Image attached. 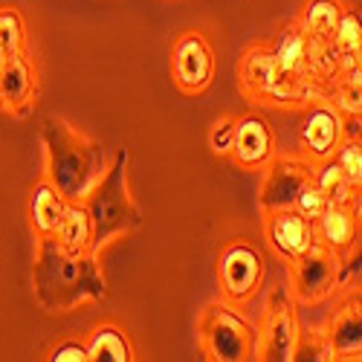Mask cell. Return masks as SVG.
I'll list each match as a JSON object with an SVG mask.
<instances>
[{
  "mask_svg": "<svg viewBox=\"0 0 362 362\" xmlns=\"http://www.w3.org/2000/svg\"><path fill=\"white\" fill-rule=\"evenodd\" d=\"M330 47L339 55L342 67H356L359 64V52H362V21H359V9L345 6L334 35H330Z\"/></svg>",
  "mask_w": 362,
  "mask_h": 362,
  "instance_id": "cell-22",
  "label": "cell"
},
{
  "mask_svg": "<svg viewBox=\"0 0 362 362\" xmlns=\"http://www.w3.org/2000/svg\"><path fill=\"white\" fill-rule=\"evenodd\" d=\"M276 154V131L264 113H244L235 122V139L229 160L238 168H264Z\"/></svg>",
  "mask_w": 362,
  "mask_h": 362,
  "instance_id": "cell-14",
  "label": "cell"
},
{
  "mask_svg": "<svg viewBox=\"0 0 362 362\" xmlns=\"http://www.w3.org/2000/svg\"><path fill=\"white\" fill-rule=\"evenodd\" d=\"M26 49V23L15 6L0 9V62Z\"/></svg>",
  "mask_w": 362,
  "mask_h": 362,
  "instance_id": "cell-23",
  "label": "cell"
},
{
  "mask_svg": "<svg viewBox=\"0 0 362 362\" xmlns=\"http://www.w3.org/2000/svg\"><path fill=\"white\" fill-rule=\"evenodd\" d=\"M293 359H305V362H330V359H337L334 351H330L325 334H322V327L319 330H305L301 327V334H298V342H296V351H293Z\"/></svg>",
  "mask_w": 362,
  "mask_h": 362,
  "instance_id": "cell-25",
  "label": "cell"
},
{
  "mask_svg": "<svg viewBox=\"0 0 362 362\" xmlns=\"http://www.w3.org/2000/svg\"><path fill=\"white\" fill-rule=\"evenodd\" d=\"M342 136H345V116L330 102H313L305 107V119L298 125L301 157L319 163L334 154Z\"/></svg>",
  "mask_w": 362,
  "mask_h": 362,
  "instance_id": "cell-12",
  "label": "cell"
},
{
  "mask_svg": "<svg viewBox=\"0 0 362 362\" xmlns=\"http://www.w3.org/2000/svg\"><path fill=\"white\" fill-rule=\"evenodd\" d=\"M238 84L250 102L273 107H308L313 102H327V87L316 78L293 76L279 67L267 41L250 44L238 62Z\"/></svg>",
  "mask_w": 362,
  "mask_h": 362,
  "instance_id": "cell-3",
  "label": "cell"
},
{
  "mask_svg": "<svg viewBox=\"0 0 362 362\" xmlns=\"http://www.w3.org/2000/svg\"><path fill=\"white\" fill-rule=\"evenodd\" d=\"M345 298L330 313L322 334L337 359H359L362 356V310H359V287H342Z\"/></svg>",
  "mask_w": 362,
  "mask_h": 362,
  "instance_id": "cell-15",
  "label": "cell"
},
{
  "mask_svg": "<svg viewBox=\"0 0 362 362\" xmlns=\"http://www.w3.org/2000/svg\"><path fill=\"white\" fill-rule=\"evenodd\" d=\"M49 362H90V354H87V342H78V339H67V342H58L49 356Z\"/></svg>",
  "mask_w": 362,
  "mask_h": 362,
  "instance_id": "cell-28",
  "label": "cell"
},
{
  "mask_svg": "<svg viewBox=\"0 0 362 362\" xmlns=\"http://www.w3.org/2000/svg\"><path fill=\"white\" fill-rule=\"evenodd\" d=\"M67 206H70V200L58 192L49 180H41L33 189V197H29V226H33L35 238L55 235L64 221Z\"/></svg>",
  "mask_w": 362,
  "mask_h": 362,
  "instance_id": "cell-17",
  "label": "cell"
},
{
  "mask_svg": "<svg viewBox=\"0 0 362 362\" xmlns=\"http://www.w3.org/2000/svg\"><path fill=\"white\" fill-rule=\"evenodd\" d=\"M55 240L70 252H96L93 250V223L81 200H70L64 221L55 232Z\"/></svg>",
  "mask_w": 362,
  "mask_h": 362,
  "instance_id": "cell-19",
  "label": "cell"
},
{
  "mask_svg": "<svg viewBox=\"0 0 362 362\" xmlns=\"http://www.w3.org/2000/svg\"><path fill=\"white\" fill-rule=\"evenodd\" d=\"M200 354L212 362L258 359V327L229 301L206 305L197 319Z\"/></svg>",
  "mask_w": 362,
  "mask_h": 362,
  "instance_id": "cell-5",
  "label": "cell"
},
{
  "mask_svg": "<svg viewBox=\"0 0 362 362\" xmlns=\"http://www.w3.org/2000/svg\"><path fill=\"white\" fill-rule=\"evenodd\" d=\"M325 206H327V197L316 189L313 180H310V183H308L305 189H301V194H298V197H296V203H293L296 212H298V215H305L308 221H316V218L325 212Z\"/></svg>",
  "mask_w": 362,
  "mask_h": 362,
  "instance_id": "cell-27",
  "label": "cell"
},
{
  "mask_svg": "<svg viewBox=\"0 0 362 362\" xmlns=\"http://www.w3.org/2000/svg\"><path fill=\"white\" fill-rule=\"evenodd\" d=\"M41 142L47 154V180L67 200H84L110 165L105 145L78 134L62 116H49L44 122Z\"/></svg>",
  "mask_w": 362,
  "mask_h": 362,
  "instance_id": "cell-2",
  "label": "cell"
},
{
  "mask_svg": "<svg viewBox=\"0 0 362 362\" xmlns=\"http://www.w3.org/2000/svg\"><path fill=\"white\" fill-rule=\"evenodd\" d=\"M235 122H238V116H221L218 122L212 125V131H209V145H212V151L218 157L229 160L232 139H235Z\"/></svg>",
  "mask_w": 362,
  "mask_h": 362,
  "instance_id": "cell-26",
  "label": "cell"
},
{
  "mask_svg": "<svg viewBox=\"0 0 362 362\" xmlns=\"http://www.w3.org/2000/svg\"><path fill=\"white\" fill-rule=\"evenodd\" d=\"M171 78L180 93L197 96L215 78V52L200 29L183 33L171 47Z\"/></svg>",
  "mask_w": 362,
  "mask_h": 362,
  "instance_id": "cell-9",
  "label": "cell"
},
{
  "mask_svg": "<svg viewBox=\"0 0 362 362\" xmlns=\"http://www.w3.org/2000/svg\"><path fill=\"white\" fill-rule=\"evenodd\" d=\"M128 148H119L99 183L84 194V209L93 223V250L99 252L119 235H131L142 226V209L128 189Z\"/></svg>",
  "mask_w": 362,
  "mask_h": 362,
  "instance_id": "cell-4",
  "label": "cell"
},
{
  "mask_svg": "<svg viewBox=\"0 0 362 362\" xmlns=\"http://www.w3.org/2000/svg\"><path fill=\"white\" fill-rule=\"evenodd\" d=\"M290 296L296 305H319L327 296L339 290V255L313 244L308 252H301L290 264Z\"/></svg>",
  "mask_w": 362,
  "mask_h": 362,
  "instance_id": "cell-8",
  "label": "cell"
},
{
  "mask_svg": "<svg viewBox=\"0 0 362 362\" xmlns=\"http://www.w3.org/2000/svg\"><path fill=\"white\" fill-rule=\"evenodd\" d=\"M298 334H301V322L296 310V298L290 296L287 284H279L267 298L264 327L258 330V359L293 362Z\"/></svg>",
  "mask_w": 362,
  "mask_h": 362,
  "instance_id": "cell-7",
  "label": "cell"
},
{
  "mask_svg": "<svg viewBox=\"0 0 362 362\" xmlns=\"http://www.w3.org/2000/svg\"><path fill=\"white\" fill-rule=\"evenodd\" d=\"M38 102V67L29 49L0 62V110L26 119Z\"/></svg>",
  "mask_w": 362,
  "mask_h": 362,
  "instance_id": "cell-11",
  "label": "cell"
},
{
  "mask_svg": "<svg viewBox=\"0 0 362 362\" xmlns=\"http://www.w3.org/2000/svg\"><path fill=\"white\" fill-rule=\"evenodd\" d=\"M33 293L49 313H67L81 301H102L110 296L99 252H70L55 235L38 238L33 264Z\"/></svg>",
  "mask_w": 362,
  "mask_h": 362,
  "instance_id": "cell-1",
  "label": "cell"
},
{
  "mask_svg": "<svg viewBox=\"0 0 362 362\" xmlns=\"http://www.w3.org/2000/svg\"><path fill=\"white\" fill-rule=\"evenodd\" d=\"M87 354H90V362H131L134 345L119 325L102 322L93 327V334L87 339Z\"/></svg>",
  "mask_w": 362,
  "mask_h": 362,
  "instance_id": "cell-18",
  "label": "cell"
},
{
  "mask_svg": "<svg viewBox=\"0 0 362 362\" xmlns=\"http://www.w3.org/2000/svg\"><path fill=\"white\" fill-rule=\"evenodd\" d=\"M316 244L334 255H345L359 244V203H327L313 221Z\"/></svg>",
  "mask_w": 362,
  "mask_h": 362,
  "instance_id": "cell-16",
  "label": "cell"
},
{
  "mask_svg": "<svg viewBox=\"0 0 362 362\" xmlns=\"http://www.w3.org/2000/svg\"><path fill=\"white\" fill-rule=\"evenodd\" d=\"M313 183L327 197V203H359V189L342 174L334 157L313 163Z\"/></svg>",
  "mask_w": 362,
  "mask_h": 362,
  "instance_id": "cell-21",
  "label": "cell"
},
{
  "mask_svg": "<svg viewBox=\"0 0 362 362\" xmlns=\"http://www.w3.org/2000/svg\"><path fill=\"white\" fill-rule=\"evenodd\" d=\"M267 267L255 244L244 238H232L229 244H223L218 255V284L223 293V301L240 308L252 301L264 284Z\"/></svg>",
  "mask_w": 362,
  "mask_h": 362,
  "instance_id": "cell-6",
  "label": "cell"
},
{
  "mask_svg": "<svg viewBox=\"0 0 362 362\" xmlns=\"http://www.w3.org/2000/svg\"><path fill=\"white\" fill-rule=\"evenodd\" d=\"M264 238H267V247L287 264L316 244L313 221L298 215L293 206L264 212Z\"/></svg>",
  "mask_w": 362,
  "mask_h": 362,
  "instance_id": "cell-13",
  "label": "cell"
},
{
  "mask_svg": "<svg viewBox=\"0 0 362 362\" xmlns=\"http://www.w3.org/2000/svg\"><path fill=\"white\" fill-rule=\"evenodd\" d=\"M330 157L337 160L342 174L359 189L362 186V139L359 136H342V142L337 145V151Z\"/></svg>",
  "mask_w": 362,
  "mask_h": 362,
  "instance_id": "cell-24",
  "label": "cell"
},
{
  "mask_svg": "<svg viewBox=\"0 0 362 362\" xmlns=\"http://www.w3.org/2000/svg\"><path fill=\"white\" fill-rule=\"evenodd\" d=\"M313 180V163L308 157H293V154H273L267 160V171H264V183H261V194L258 203L264 212L269 209H287L296 203V197L301 194L308 183Z\"/></svg>",
  "mask_w": 362,
  "mask_h": 362,
  "instance_id": "cell-10",
  "label": "cell"
},
{
  "mask_svg": "<svg viewBox=\"0 0 362 362\" xmlns=\"http://www.w3.org/2000/svg\"><path fill=\"white\" fill-rule=\"evenodd\" d=\"M342 12H345L342 0H308L296 23L305 29V35L325 44V41H330V35H334Z\"/></svg>",
  "mask_w": 362,
  "mask_h": 362,
  "instance_id": "cell-20",
  "label": "cell"
}]
</instances>
